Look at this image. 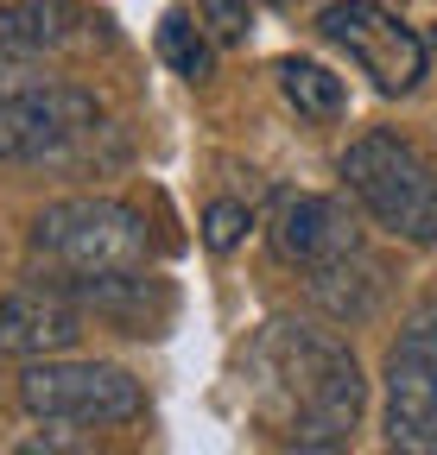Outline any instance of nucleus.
Wrapping results in <instances>:
<instances>
[{
    "mask_svg": "<svg viewBox=\"0 0 437 455\" xmlns=\"http://www.w3.org/2000/svg\"><path fill=\"white\" fill-rule=\"evenodd\" d=\"M247 386H254L260 418L286 436H349L368 405V379L349 355V341L298 316H272L254 335Z\"/></svg>",
    "mask_w": 437,
    "mask_h": 455,
    "instance_id": "obj_1",
    "label": "nucleus"
},
{
    "mask_svg": "<svg viewBox=\"0 0 437 455\" xmlns=\"http://www.w3.org/2000/svg\"><path fill=\"white\" fill-rule=\"evenodd\" d=\"M343 184L355 203L412 247H437V164L400 133H361L343 152Z\"/></svg>",
    "mask_w": 437,
    "mask_h": 455,
    "instance_id": "obj_2",
    "label": "nucleus"
},
{
    "mask_svg": "<svg viewBox=\"0 0 437 455\" xmlns=\"http://www.w3.org/2000/svg\"><path fill=\"white\" fill-rule=\"evenodd\" d=\"M32 253L51 272H121V266H146L152 235L146 215L121 196H64L45 203L32 215Z\"/></svg>",
    "mask_w": 437,
    "mask_h": 455,
    "instance_id": "obj_3",
    "label": "nucleus"
},
{
    "mask_svg": "<svg viewBox=\"0 0 437 455\" xmlns=\"http://www.w3.org/2000/svg\"><path fill=\"white\" fill-rule=\"evenodd\" d=\"M20 405L45 424H83V430H115L134 424L146 411V386L127 367H108V361H32L20 373Z\"/></svg>",
    "mask_w": 437,
    "mask_h": 455,
    "instance_id": "obj_4",
    "label": "nucleus"
},
{
    "mask_svg": "<svg viewBox=\"0 0 437 455\" xmlns=\"http://www.w3.org/2000/svg\"><path fill=\"white\" fill-rule=\"evenodd\" d=\"M317 32L336 51H349V64L380 89V95H412L425 83V32H412L406 20H393L380 0H330L317 13Z\"/></svg>",
    "mask_w": 437,
    "mask_h": 455,
    "instance_id": "obj_5",
    "label": "nucleus"
},
{
    "mask_svg": "<svg viewBox=\"0 0 437 455\" xmlns=\"http://www.w3.org/2000/svg\"><path fill=\"white\" fill-rule=\"evenodd\" d=\"M101 127V108L77 83H38L26 95H0V164H45L77 152Z\"/></svg>",
    "mask_w": 437,
    "mask_h": 455,
    "instance_id": "obj_6",
    "label": "nucleus"
},
{
    "mask_svg": "<svg viewBox=\"0 0 437 455\" xmlns=\"http://www.w3.org/2000/svg\"><path fill=\"white\" fill-rule=\"evenodd\" d=\"M272 253L286 266H330V259H349L361 253V228L355 215L336 203V196H286L279 215H272Z\"/></svg>",
    "mask_w": 437,
    "mask_h": 455,
    "instance_id": "obj_7",
    "label": "nucleus"
},
{
    "mask_svg": "<svg viewBox=\"0 0 437 455\" xmlns=\"http://www.w3.org/2000/svg\"><path fill=\"white\" fill-rule=\"evenodd\" d=\"M51 291L70 298L77 310H95L108 323H127L134 335H146L158 316L172 310V284L140 272V266H121V272H51Z\"/></svg>",
    "mask_w": 437,
    "mask_h": 455,
    "instance_id": "obj_8",
    "label": "nucleus"
},
{
    "mask_svg": "<svg viewBox=\"0 0 437 455\" xmlns=\"http://www.w3.org/2000/svg\"><path fill=\"white\" fill-rule=\"evenodd\" d=\"M108 44V20L77 0H7L0 7V51L26 57H70Z\"/></svg>",
    "mask_w": 437,
    "mask_h": 455,
    "instance_id": "obj_9",
    "label": "nucleus"
},
{
    "mask_svg": "<svg viewBox=\"0 0 437 455\" xmlns=\"http://www.w3.org/2000/svg\"><path fill=\"white\" fill-rule=\"evenodd\" d=\"M77 341H83V310L70 298H58L51 284H32V291H7V298H0V355L51 361V355H70Z\"/></svg>",
    "mask_w": 437,
    "mask_h": 455,
    "instance_id": "obj_10",
    "label": "nucleus"
},
{
    "mask_svg": "<svg viewBox=\"0 0 437 455\" xmlns=\"http://www.w3.org/2000/svg\"><path fill=\"white\" fill-rule=\"evenodd\" d=\"M387 449L437 455V361L425 355H387Z\"/></svg>",
    "mask_w": 437,
    "mask_h": 455,
    "instance_id": "obj_11",
    "label": "nucleus"
},
{
    "mask_svg": "<svg viewBox=\"0 0 437 455\" xmlns=\"http://www.w3.org/2000/svg\"><path fill=\"white\" fill-rule=\"evenodd\" d=\"M311 298L330 310L336 323H368L387 298V272H380L368 253H349V259H330L311 272Z\"/></svg>",
    "mask_w": 437,
    "mask_h": 455,
    "instance_id": "obj_12",
    "label": "nucleus"
},
{
    "mask_svg": "<svg viewBox=\"0 0 437 455\" xmlns=\"http://www.w3.org/2000/svg\"><path fill=\"white\" fill-rule=\"evenodd\" d=\"M279 95L304 114V121H336L343 114V101H349V89H343V76H330L323 64H311V57H279Z\"/></svg>",
    "mask_w": 437,
    "mask_h": 455,
    "instance_id": "obj_13",
    "label": "nucleus"
},
{
    "mask_svg": "<svg viewBox=\"0 0 437 455\" xmlns=\"http://www.w3.org/2000/svg\"><path fill=\"white\" fill-rule=\"evenodd\" d=\"M158 57L184 76V83H203L215 70V57H209V38L197 32L190 13H166V26H158Z\"/></svg>",
    "mask_w": 437,
    "mask_h": 455,
    "instance_id": "obj_14",
    "label": "nucleus"
},
{
    "mask_svg": "<svg viewBox=\"0 0 437 455\" xmlns=\"http://www.w3.org/2000/svg\"><path fill=\"white\" fill-rule=\"evenodd\" d=\"M247 228H254L247 203L223 196V203H209V215H203V247H209V253H235V247L247 241Z\"/></svg>",
    "mask_w": 437,
    "mask_h": 455,
    "instance_id": "obj_15",
    "label": "nucleus"
},
{
    "mask_svg": "<svg viewBox=\"0 0 437 455\" xmlns=\"http://www.w3.org/2000/svg\"><path fill=\"white\" fill-rule=\"evenodd\" d=\"M203 7V26L215 44H247V26H254V0H197Z\"/></svg>",
    "mask_w": 437,
    "mask_h": 455,
    "instance_id": "obj_16",
    "label": "nucleus"
},
{
    "mask_svg": "<svg viewBox=\"0 0 437 455\" xmlns=\"http://www.w3.org/2000/svg\"><path fill=\"white\" fill-rule=\"evenodd\" d=\"M393 348H400V355H425V361H437V298L418 304V310L406 316V329H400Z\"/></svg>",
    "mask_w": 437,
    "mask_h": 455,
    "instance_id": "obj_17",
    "label": "nucleus"
},
{
    "mask_svg": "<svg viewBox=\"0 0 437 455\" xmlns=\"http://www.w3.org/2000/svg\"><path fill=\"white\" fill-rule=\"evenodd\" d=\"M38 83H51V76H45V57L0 51V95H26V89H38Z\"/></svg>",
    "mask_w": 437,
    "mask_h": 455,
    "instance_id": "obj_18",
    "label": "nucleus"
},
{
    "mask_svg": "<svg viewBox=\"0 0 437 455\" xmlns=\"http://www.w3.org/2000/svg\"><path fill=\"white\" fill-rule=\"evenodd\" d=\"M7 455H95V449L77 443V436H64V430H45V436H26V443L7 449Z\"/></svg>",
    "mask_w": 437,
    "mask_h": 455,
    "instance_id": "obj_19",
    "label": "nucleus"
},
{
    "mask_svg": "<svg viewBox=\"0 0 437 455\" xmlns=\"http://www.w3.org/2000/svg\"><path fill=\"white\" fill-rule=\"evenodd\" d=\"M272 455H349V436H286Z\"/></svg>",
    "mask_w": 437,
    "mask_h": 455,
    "instance_id": "obj_20",
    "label": "nucleus"
},
{
    "mask_svg": "<svg viewBox=\"0 0 437 455\" xmlns=\"http://www.w3.org/2000/svg\"><path fill=\"white\" fill-rule=\"evenodd\" d=\"M425 51H437V20H431V32H425Z\"/></svg>",
    "mask_w": 437,
    "mask_h": 455,
    "instance_id": "obj_21",
    "label": "nucleus"
}]
</instances>
